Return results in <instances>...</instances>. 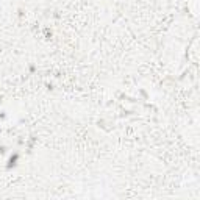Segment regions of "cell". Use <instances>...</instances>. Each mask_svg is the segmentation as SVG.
Returning a JSON list of instances; mask_svg holds the SVG:
<instances>
[{"label":"cell","instance_id":"1","mask_svg":"<svg viewBox=\"0 0 200 200\" xmlns=\"http://www.w3.org/2000/svg\"><path fill=\"white\" fill-rule=\"evenodd\" d=\"M17 158H19V155H17V153H14V156H11V158H10V164H8V166H10V167L16 166V161H17Z\"/></svg>","mask_w":200,"mask_h":200}]
</instances>
